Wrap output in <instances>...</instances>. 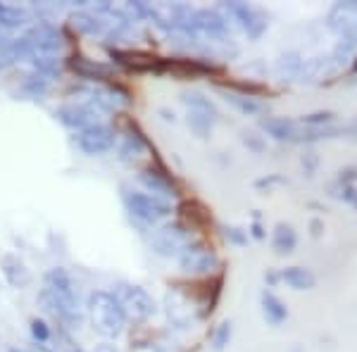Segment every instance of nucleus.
Here are the masks:
<instances>
[{"label": "nucleus", "mask_w": 357, "mask_h": 352, "mask_svg": "<svg viewBox=\"0 0 357 352\" xmlns=\"http://www.w3.org/2000/svg\"><path fill=\"white\" fill-rule=\"evenodd\" d=\"M96 352H117V350H114L112 345H100V348H98Z\"/></svg>", "instance_id": "obj_44"}, {"label": "nucleus", "mask_w": 357, "mask_h": 352, "mask_svg": "<svg viewBox=\"0 0 357 352\" xmlns=\"http://www.w3.org/2000/svg\"><path fill=\"white\" fill-rule=\"evenodd\" d=\"M72 141H74V146L86 155V158H100V155H105V153H110V150L117 148L119 136L110 124L98 122L93 126H89V129L74 134Z\"/></svg>", "instance_id": "obj_7"}, {"label": "nucleus", "mask_w": 357, "mask_h": 352, "mask_svg": "<svg viewBox=\"0 0 357 352\" xmlns=\"http://www.w3.org/2000/svg\"><path fill=\"white\" fill-rule=\"evenodd\" d=\"M222 236H224V240H227L229 245H236V247L248 245V238H250V236H248V231L241 229V227H224Z\"/></svg>", "instance_id": "obj_34"}, {"label": "nucleus", "mask_w": 357, "mask_h": 352, "mask_svg": "<svg viewBox=\"0 0 357 352\" xmlns=\"http://www.w3.org/2000/svg\"><path fill=\"white\" fill-rule=\"evenodd\" d=\"M284 183H289V178H286L284 174H267V176L257 178L255 188L257 190H272L274 186H284Z\"/></svg>", "instance_id": "obj_37"}, {"label": "nucleus", "mask_w": 357, "mask_h": 352, "mask_svg": "<svg viewBox=\"0 0 357 352\" xmlns=\"http://www.w3.org/2000/svg\"><path fill=\"white\" fill-rule=\"evenodd\" d=\"M357 55V38H338L336 48L331 50V65L333 67H341L345 62L355 60Z\"/></svg>", "instance_id": "obj_30"}, {"label": "nucleus", "mask_w": 357, "mask_h": 352, "mask_svg": "<svg viewBox=\"0 0 357 352\" xmlns=\"http://www.w3.org/2000/svg\"><path fill=\"white\" fill-rule=\"evenodd\" d=\"M89 312H91V319L98 331L107 338H117L119 333L124 331L126 326V314L124 305L119 303L117 293L112 291H93L89 296Z\"/></svg>", "instance_id": "obj_2"}, {"label": "nucleus", "mask_w": 357, "mask_h": 352, "mask_svg": "<svg viewBox=\"0 0 357 352\" xmlns=\"http://www.w3.org/2000/svg\"><path fill=\"white\" fill-rule=\"evenodd\" d=\"M329 195H331V198L343 200L345 205H350L353 210H357V186H355V183H353V186H341V183L331 181L329 183Z\"/></svg>", "instance_id": "obj_32"}, {"label": "nucleus", "mask_w": 357, "mask_h": 352, "mask_svg": "<svg viewBox=\"0 0 357 352\" xmlns=\"http://www.w3.org/2000/svg\"><path fill=\"white\" fill-rule=\"evenodd\" d=\"M176 264L188 276H212L220 269V255H217V250L207 240L193 238L176 255Z\"/></svg>", "instance_id": "obj_4"}, {"label": "nucleus", "mask_w": 357, "mask_h": 352, "mask_svg": "<svg viewBox=\"0 0 357 352\" xmlns=\"http://www.w3.org/2000/svg\"><path fill=\"white\" fill-rule=\"evenodd\" d=\"M301 167H303V176L312 178L317 174V167H319V155H317L314 150H307V153H303Z\"/></svg>", "instance_id": "obj_36"}, {"label": "nucleus", "mask_w": 357, "mask_h": 352, "mask_svg": "<svg viewBox=\"0 0 357 352\" xmlns=\"http://www.w3.org/2000/svg\"><path fill=\"white\" fill-rule=\"evenodd\" d=\"M72 24L77 31L86 33V36H107L110 31V22L105 17L89 13V10H79V13L72 15Z\"/></svg>", "instance_id": "obj_18"}, {"label": "nucleus", "mask_w": 357, "mask_h": 352, "mask_svg": "<svg viewBox=\"0 0 357 352\" xmlns=\"http://www.w3.org/2000/svg\"><path fill=\"white\" fill-rule=\"evenodd\" d=\"M117 298H119V303L124 305L126 314L134 316V319L146 321L158 312V305H155L151 293L136 284H122L117 288Z\"/></svg>", "instance_id": "obj_9"}, {"label": "nucleus", "mask_w": 357, "mask_h": 352, "mask_svg": "<svg viewBox=\"0 0 357 352\" xmlns=\"http://www.w3.org/2000/svg\"><path fill=\"white\" fill-rule=\"evenodd\" d=\"M298 247V231L286 222H279L272 231V250L276 255H291Z\"/></svg>", "instance_id": "obj_20"}, {"label": "nucleus", "mask_w": 357, "mask_h": 352, "mask_svg": "<svg viewBox=\"0 0 357 352\" xmlns=\"http://www.w3.org/2000/svg\"><path fill=\"white\" fill-rule=\"evenodd\" d=\"M24 38L31 45L33 55H60L62 50V33L55 24H50L48 20H38L29 31L24 33Z\"/></svg>", "instance_id": "obj_10"}, {"label": "nucleus", "mask_w": 357, "mask_h": 352, "mask_svg": "<svg viewBox=\"0 0 357 352\" xmlns=\"http://www.w3.org/2000/svg\"><path fill=\"white\" fill-rule=\"evenodd\" d=\"M31 336L36 343H48L50 340V326L43 319H31Z\"/></svg>", "instance_id": "obj_38"}, {"label": "nucleus", "mask_w": 357, "mask_h": 352, "mask_svg": "<svg viewBox=\"0 0 357 352\" xmlns=\"http://www.w3.org/2000/svg\"><path fill=\"white\" fill-rule=\"evenodd\" d=\"M241 143H243V146L255 155H262L264 150H267V141H264V136L255 134V131H243V134H241Z\"/></svg>", "instance_id": "obj_33"}, {"label": "nucleus", "mask_w": 357, "mask_h": 352, "mask_svg": "<svg viewBox=\"0 0 357 352\" xmlns=\"http://www.w3.org/2000/svg\"><path fill=\"white\" fill-rule=\"evenodd\" d=\"M31 72H38L48 79H55L60 77L62 72V55H31Z\"/></svg>", "instance_id": "obj_25"}, {"label": "nucleus", "mask_w": 357, "mask_h": 352, "mask_svg": "<svg viewBox=\"0 0 357 352\" xmlns=\"http://www.w3.org/2000/svg\"><path fill=\"white\" fill-rule=\"evenodd\" d=\"M193 26L198 36H207L212 41H227L229 38V20L217 8H195Z\"/></svg>", "instance_id": "obj_13"}, {"label": "nucleus", "mask_w": 357, "mask_h": 352, "mask_svg": "<svg viewBox=\"0 0 357 352\" xmlns=\"http://www.w3.org/2000/svg\"><path fill=\"white\" fill-rule=\"evenodd\" d=\"M31 22V13L17 5H3L0 8V29H20Z\"/></svg>", "instance_id": "obj_26"}, {"label": "nucleus", "mask_w": 357, "mask_h": 352, "mask_svg": "<svg viewBox=\"0 0 357 352\" xmlns=\"http://www.w3.org/2000/svg\"><path fill=\"white\" fill-rule=\"evenodd\" d=\"M38 300H41L43 309L50 312L62 326H82V309H79L77 303V288H74L72 274L65 267H50L45 271Z\"/></svg>", "instance_id": "obj_1"}, {"label": "nucleus", "mask_w": 357, "mask_h": 352, "mask_svg": "<svg viewBox=\"0 0 357 352\" xmlns=\"http://www.w3.org/2000/svg\"><path fill=\"white\" fill-rule=\"evenodd\" d=\"M181 102L186 105V109H191V112L207 114V117H212V119L220 122V109H217V105L205 93H200V91H183Z\"/></svg>", "instance_id": "obj_23"}, {"label": "nucleus", "mask_w": 357, "mask_h": 352, "mask_svg": "<svg viewBox=\"0 0 357 352\" xmlns=\"http://www.w3.org/2000/svg\"><path fill=\"white\" fill-rule=\"evenodd\" d=\"M321 231H324V222H321V219H312V222H310V234H312V238H319Z\"/></svg>", "instance_id": "obj_41"}, {"label": "nucleus", "mask_w": 357, "mask_h": 352, "mask_svg": "<svg viewBox=\"0 0 357 352\" xmlns=\"http://www.w3.org/2000/svg\"><path fill=\"white\" fill-rule=\"evenodd\" d=\"M217 10H220V13L227 17V20H234L236 24H238L248 33V38H252V41L262 38V33L267 31V26H269L267 13L260 10V8H255V5H250V3L229 0V3H220V5H217Z\"/></svg>", "instance_id": "obj_5"}, {"label": "nucleus", "mask_w": 357, "mask_h": 352, "mask_svg": "<svg viewBox=\"0 0 357 352\" xmlns=\"http://www.w3.org/2000/svg\"><path fill=\"white\" fill-rule=\"evenodd\" d=\"M303 55L296 50H289L276 60V77L281 82H293V79H301V69H303Z\"/></svg>", "instance_id": "obj_24"}, {"label": "nucleus", "mask_w": 357, "mask_h": 352, "mask_svg": "<svg viewBox=\"0 0 357 352\" xmlns=\"http://www.w3.org/2000/svg\"><path fill=\"white\" fill-rule=\"evenodd\" d=\"M326 26L338 38H357V0L333 3L326 13Z\"/></svg>", "instance_id": "obj_11"}, {"label": "nucleus", "mask_w": 357, "mask_h": 352, "mask_svg": "<svg viewBox=\"0 0 357 352\" xmlns=\"http://www.w3.org/2000/svg\"><path fill=\"white\" fill-rule=\"evenodd\" d=\"M146 150H151L146 134L138 129L136 122L124 119V129H122V141H117V158L122 162H136Z\"/></svg>", "instance_id": "obj_14"}, {"label": "nucleus", "mask_w": 357, "mask_h": 352, "mask_svg": "<svg viewBox=\"0 0 357 352\" xmlns=\"http://www.w3.org/2000/svg\"><path fill=\"white\" fill-rule=\"evenodd\" d=\"M298 122H301L303 126H310V129H317V126L333 124V122H338V119H336V112H333V109H317V112L303 114Z\"/></svg>", "instance_id": "obj_31"}, {"label": "nucleus", "mask_w": 357, "mask_h": 352, "mask_svg": "<svg viewBox=\"0 0 357 352\" xmlns=\"http://www.w3.org/2000/svg\"><path fill=\"white\" fill-rule=\"evenodd\" d=\"M3 5H5V3H0V8H3Z\"/></svg>", "instance_id": "obj_46"}, {"label": "nucleus", "mask_w": 357, "mask_h": 352, "mask_svg": "<svg viewBox=\"0 0 357 352\" xmlns=\"http://www.w3.org/2000/svg\"><path fill=\"white\" fill-rule=\"evenodd\" d=\"M122 203L126 212H129V217L141 227H158L162 219L172 215V205L167 200L138 188L122 186Z\"/></svg>", "instance_id": "obj_3"}, {"label": "nucleus", "mask_w": 357, "mask_h": 352, "mask_svg": "<svg viewBox=\"0 0 357 352\" xmlns=\"http://www.w3.org/2000/svg\"><path fill=\"white\" fill-rule=\"evenodd\" d=\"M231 340V321H224V324L217 326V331L212 333V348L217 352H222Z\"/></svg>", "instance_id": "obj_35"}, {"label": "nucleus", "mask_w": 357, "mask_h": 352, "mask_svg": "<svg viewBox=\"0 0 357 352\" xmlns=\"http://www.w3.org/2000/svg\"><path fill=\"white\" fill-rule=\"evenodd\" d=\"M224 100H227L236 112L245 114V117H260V114L267 112V105H264L262 100L243 95V93H234V91H224Z\"/></svg>", "instance_id": "obj_21"}, {"label": "nucleus", "mask_w": 357, "mask_h": 352, "mask_svg": "<svg viewBox=\"0 0 357 352\" xmlns=\"http://www.w3.org/2000/svg\"><path fill=\"white\" fill-rule=\"evenodd\" d=\"M217 119L207 117V114H200V112H191V109H186V126L193 131L198 138H210L212 129H215Z\"/></svg>", "instance_id": "obj_29"}, {"label": "nucleus", "mask_w": 357, "mask_h": 352, "mask_svg": "<svg viewBox=\"0 0 357 352\" xmlns=\"http://www.w3.org/2000/svg\"><path fill=\"white\" fill-rule=\"evenodd\" d=\"M333 181L341 183V186H353V183L357 181V167L348 164V167H343V169H338V174Z\"/></svg>", "instance_id": "obj_39"}, {"label": "nucleus", "mask_w": 357, "mask_h": 352, "mask_svg": "<svg viewBox=\"0 0 357 352\" xmlns=\"http://www.w3.org/2000/svg\"><path fill=\"white\" fill-rule=\"evenodd\" d=\"M248 236H252L255 240H262L264 238V229H262L260 217H257V215H255V222H252V227L248 229Z\"/></svg>", "instance_id": "obj_40"}, {"label": "nucleus", "mask_w": 357, "mask_h": 352, "mask_svg": "<svg viewBox=\"0 0 357 352\" xmlns=\"http://www.w3.org/2000/svg\"><path fill=\"white\" fill-rule=\"evenodd\" d=\"M264 281H267L269 288L276 286V284H281V281H279V271H267V274H264Z\"/></svg>", "instance_id": "obj_42"}, {"label": "nucleus", "mask_w": 357, "mask_h": 352, "mask_svg": "<svg viewBox=\"0 0 357 352\" xmlns=\"http://www.w3.org/2000/svg\"><path fill=\"white\" fill-rule=\"evenodd\" d=\"M260 307H262L264 321H267L269 326H281L289 319V307H286V303L276 296V293L267 291V288L260 293Z\"/></svg>", "instance_id": "obj_17"}, {"label": "nucleus", "mask_w": 357, "mask_h": 352, "mask_svg": "<svg viewBox=\"0 0 357 352\" xmlns=\"http://www.w3.org/2000/svg\"><path fill=\"white\" fill-rule=\"evenodd\" d=\"M333 67L331 65V57H310V60L303 62V69H301V82L303 84H314L317 79H321L326 74V69Z\"/></svg>", "instance_id": "obj_27"}, {"label": "nucleus", "mask_w": 357, "mask_h": 352, "mask_svg": "<svg viewBox=\"0 0 357 352\" xmlns=\"http://www.w3.org/2000/svg\"><path fill=\"white\" fill-rule=\"evenodd\" d=\"M67 67L72 69L82 82H107V79L112 77V69L107 65H100V62H93L82 55L67 60Z\"/></svg>", "instance_id": "obj_16"}, {"label": "nucleus", "mask_w": 357, "mask_h": 352, "mask_svg": "<svg viewBox=\"0 0 357 352\" xmlns=\"http://www.w3.org/2000/svg\"><path fill=\"white\" fill-rule=\"evenodd\" d=\"M50 84H53V79L43 77V74L38 72H29L24 79H22V93L29 95V98H43L45 93H48Z\"/></svg>", "instance_id": "obj_28"}, {"label": "nucleus", "mask_w": 357, "mask_h": 352, "mask_svg": "<svg viewBox=\"0 0 357 352\" xmlns=\"http://www.w3.org/2000/svg\"><path fill=\"white\" fill-rule=\"evenodd\" d=\"M350 72L357 74V55H355V60H353V65H350Z\"/></svg>", "instance_id": "obj_45"}, {"label": "nucleus", "mask_w": 357, "mask_h": 352, "mask_svg": "<svg viewBox=\"0 0 357 352\" xmlns=\"http://www.w3.org/2000/svg\"><path fill=\"white\" fill-rule=\"evenodd\" d=\"M138 183L143 186V190L151 195H158V198H178L181 195V186H178L176 176L167 169L165 162H155V164H148L138 171Z\"/></svg>", "instance_id": "obj_8"}, {"label": "nucleus", "mask_w": 357, "mask_h": 352, "mask_svg": "<svg viewBox=\"0 0 357 352\" xmlns=\"http://www.w3.org/2000/svg\"><path fill=\"white\" fill-rule=\"evenodd\" d=\"M262 131L267 134L269 138L279 143H298V119H286V117H264L262 122Z\"/></svg>", "instance_id": "obj_15"}, {"label": "nucleus", "mask_w": 357, "mask_h": 352, "mask_svg": "<svg viewBox=\"0 0 357 352\" xmlns=\"http://www.w3.org/2000/svg\"><path fill=\"white\" fill-rule=\"evenodd\" d=\"M0 267H3V274H5V279H8V284H13L15 288L26 286L29 279H31V276H29L26 264L15 255H3V259H0Z\"/></svg>", "instance_id": "obj_22"}, {"label": "nucleus", "mask_w": 357, "mask_h": 352, "mask_svg": "<svg viewBox=\"0 0 357 352\" xmlns=\"http://www.w3.org/2000/svg\"><path fill=\"white\" fill-rule=\"evenodd\" d=\"M279 281L281 284H286L293 291H312L317 286V276L312 269L307 267H286L279 271Z\"/></svg>", "instance_id": "obj_19"}, {"label": "nucleus", "mask_w": 357, "mask_h": 352, "mask_svg": "<svg viewBox=\"0 0 357 352\" xmlns=\"http://www.w3.org/2000/svg\"><path fill=\"white\" fill-rule=\"evenodd\" d=\"M55 117H57V122L62 126H67V129H72L74 134H79V131L100 122V112L91 107L89 102H69V105L57 107Z\"/></svg>", "instance_id": "obj_12"}, {"label": "nucleus", "mask_w": 357, "mask_h": 352, "mask_svg": "<svg viewBox=\"0 0 357 352\" xmlns=\"http://www.w3.org/2000/svg\"><path fill=\"white\" fill-rule=\"evenodd\" d=\"M193 240V231L178 219V222L162 224L151 236V250L160 257H176Z\"/></svg>", "instance_id": "obj_6"}, {"label": "nucleus", "mask_w": 357, "mask_h": 352, "mask_svg": "<svg viewBox=\"0 0 357 352\" xmlns=\"http://www.w3.org/2000/svg\"><path fill=\"white\" fill-rule=\"evenodd\" d=\"M160 114H162V119H165V122H174V112H167V109H160Z\"/></svg>", "instance_id": "obj_43"}]
</instances>
